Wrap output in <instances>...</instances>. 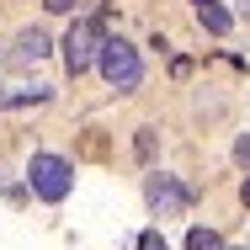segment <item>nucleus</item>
Here are the masks:
<instances>
[{
  "label": "nucleus",
  "mask_w": 250,
  "mask_h": 250,
  "mask_svg": "<svg viewBox=\"0 0 250 250\" xmlns=\"http://www.w3.org/2000/svg\"><path fill=\"white\" fill-rule=\"evenodd\" d=\"M234 160L250 170V133H240V139H234Z\"/></svg>",
  "instance_id": "1a4fd4ad"
},
{
  "label": "nucleus",
  "mask_w": 250,
  "mask_h": 250,
  "mask_svg": "<svg viewBox=\"0 0 250 250\" xmlns=\"http://www.w3.org/2000/svg\"><path fill=\"white\" fill-rule=\"evenodd\" d=\"M187 250H224V240H218L213 229H192V234H187Z\"/></svg>",
  "instance_id": "0eeeda50"
},
{
  "label": "nucleus",
  "mask_w": 250,
  "mask_h": 250,
  "mask_svg": "<svg viewBox=\"0 0 250 250\" xmlns=\"http://www.w3.org/2000/svg\"><path fill=\"white\" fill-rule=\"evenodd\" d=\"M139 154H144V160L154 154V128H144V133H139Z\"/></svg>",
  "instance_id": "9d476101"
},
{
  "label": "nucleus",
  "mask_w": 250,
  "mask_h": 250,
  "mask_svg": "<svg viewBox=\"0 0 250 250\" xmlns=\"http://www.w3.org/2000/svg\"><path fill=\"white\" fill-rule=\"evenodd\" d=\"M27 181H32V192H38L43 202H64L69 187H75V165H69L64 154H32Z\"/></svg>",
  "instance_id": "f03ea898"
},
{
  "label": "nucleus",
  "mask_w": 250,
  "mask_h": 250,
  "mask_svg": "<svg viewBox=\"0 0 250 250\" xmlns=\"http://www.w3.org/2000/svg\"><path fill=\"white\" fill-rule=\"evenodd\" d=\"M96 64H101V75H106V85H112V91H123V96H128V91H139V80H144V59H139L133 43H123V38H106Z\"/></svg>",
  "instance_id": "f257e3e1"
},
{
  "label": "nucleus",
  "mask_w": 250,
  "mask_h": 250,
  "mask_svg": "<svg viewBox=\"0 0 250 250\" xmlns=\"http://www.w3.org/2000/svg\"><path fill=\"white\" fill-rule=\"evenodd\" d=\"M133 250H170V245L160 240V229H144V234H139V245H133Z\"/></svg>",
  "instance_id": "6e6552de"
},
{
  "label": "nucleus",
  "mask_w": 250,
  "mask_h": 250,
  "mask_svg": "<svg viewBox=\"0 0 250 250\" xmlns=\"http://www.w3.org/2000/svg\"><path fill=\"white\" fill-rule=\"evenodd\" d=\"M144 197H149V208L160 218H181V213L192 208V192H187L176 176H149V181H144Z\"/></svg>",
  "instance_id": "20e7f679"
},
{
  "label": "nucleus",
  "mask_w": 250,
  "mask_h": 250,
  "mask_svg": "<svg viewBox=\"0 0 250 250\" xmlns=\"http://www.w3.org/2000/svg\"><path fill=\"white\" fill-rule=\"evenodd\" d=\"M197 16H202V27H208V32H213V38H224V32H229V27H234V16H229V11H224V5H197Z\"/></svg>",
  "instance_id": "423d86ee"
},
{
  "label": "nucleus",
  "mask_w": 250,
  "mask_h": 250,
  "mask_svg": "<svg viewBox=\"0 0 250 250\" xmlns=\"http://www.w3.org/2000/svg\"><path fill=\"white\" fill-rule=\"evenodd\" d=\"M192 5H218V0H192Z\"/></svg>",
  "instance_id": "ddd939ff"
},
{
  "label": "nucleus",
  "mask_w": 250,
  "mask_h": 250,
  "mask_svg": "<svg viewBox=\"0 0 250 250\" xmlns=\"http://www.w3.org/2000/svg\"><path fill=\"white\" fill-rule=\"evenodd\" d=\"M48 11H75V0H48Z\"/></svg>",
  "instance_id": "9b49d317"
},
{
  "label": "nucleus",
  "mask_w": 250,
  "mask_h": 250,
  "mask_svg": "<svg viewBox=\"0 0 250 250\" xmlns=\"http://www.w3.org/2000/svg\"><path fill=\"white\" fill-rule=\"evenodd\" d=\"M43 53H48V32H43V27H27V32L16 38V59H21V64L43 59Z\"/></svg>",
  "instance_id": "39448f33"
},
{
  "label": "nucleus",
  "mask_w": 250,
  "mask_h": 250,
  "mask_svg": "<svg viewBox=\"0 0 250 250\" xmlns=\"http://www.w3.org/2000/svg\"><path fill=\"white\" fill-rule=\"evenodd\" d=\"M101 43H106V38H101V21H75L69 38H64V69H69V75H85L101 59Z\"/></svg>",
  "instance_id": "7ed1b4c3"
},
{
  "label": "nucleus",
  "mask_w": 250,
  "mask_h": 250,
  "mask_svg": "<svg viewBox=\"0 0 250 250\" xmlns=\"http://www.w3.org/2000/svg\"><path fill=\"white\" fill-rule=\"evenodd\" d=\"M240 197H245V208H250V176H245V187H240Z\"/></svg>",
  "instance_id": "f8f14e48"
}]
</instances>
